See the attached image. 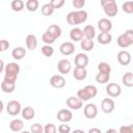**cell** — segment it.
<instances>
[{
	"label": "cell",
	"mask_w": 133,
	"mask_h": 133,
	"mask_svg": "<svg viewBox=\"0 0 133 133\" xmlns=\"http://www.w3.org/2000/svg\"><path fill=\"white\" fill-rule=\"evenodd\" d=\"M50 3L56 9V8L62 7L64 5V3H65V0H50Z\"/></svg>",
	"instance_id": "obj_41"
},
{
	"label": "cell",
	"mask_w": 133,
	"mask_h": 133,
	"mask_svg": "<svg viewBox=\"0 0 133 133\" xmlns=\"http://www.w3.org/2000/svg\"><path fill=\"white\" fill-rule=\"evenodd\" d=\"M87 12L82 9H78L76 11H71L66 16V22L70 25H79L84 23L87 20Z\"/></svg>",
	"instance_id": "obj_2"
},
{
	"label": "cell",
	"mask_w": 133,
	"mask_h": 133,
	"mask_svg": "<svg viewBox=\"0 0 133 133\" xmlns=\"http://www.w3.org/2000/svg\"><path fill=\"white\" fill-rule=\"evenodd\" d=\"M115 2V0H101L100 1V3H101V6L102 7H104L105 5H107V4H110V3H114Z\"/></svg>",
	"instance_id": "obj_46"
},
{
	"label": "cell",
	"mask_w": 133,
	"mask_h": 133,
	"mask_svg": "<svg viewBox=\"0 0 133 133\" xmlns=\"http://www.w3.org/2000/svg\"><path fill=\"white\" fill-rule=\"evenodd\" d=\"M22 110V107H21V104L20 102L16 101V100H11L7 103L6 105V111L9 115H12V116H16L18 115Z\"/></svg>",
	"instance_id": "obj_4"
},
{
	"label": "cell",
	"mask_w": 133,
	"mask_h": 133,
	"mask_svg": "<svg viewBox=\"0 0 133 133\" xmlns=\"http://www.w3.org/2000/svg\"><path fill=\"white\" fill-rule=\"evenodd\" d=\"M8 48H9V43L6 39H0V49H1V52L6 51Z\"/></svg>",
	"instance_id": "obj_45"
},
{
	"label": "cell",
	"mask_w": 133,
	"mask_h": 133,
	"mask_svg": "<svg viewBox=\"0 0 133 133\" xmlns=\"http://www.w3.org/2000/svg\"><path fill=\"white\" fill-rule=\"evenodd\" d=\"M50 84L54 88H62L65 85V79L61 75H53L50 78Z\"/></svg>",
	"instance_id": "obj_11"
},
{
	"label": "cell",
	"mask_w": 133,
	"mask_h": 133,
	"mask_svg": "<svg viewBox=\"0 0 133 133\" xmlns=\"http://www.w3.org/2000/svg\"><path fill=\"white\" fill-rule=\"evenodd\" d=\"M30 131H31L32 133H42V132H44V128H43V126H42L41 124L35 123V124L31 125Z\"/></svg>",
	"instance_id": "obj_39"
},
{
	"label": "cell",
	"mask_w": 133,
	"mask_h": 133,
	"mask_svg": "<svg viewBox=\"0 0 133 133\" xmlns=\"http://www.w3.org/2000/svg\"><path fill=\"white\" fill-rule=\"evenodd\" d=\"M71 69H72V65H71V62L68 59H61L57 63V70L62 75L69 74L71 72Z\"/></svg>",
	"instance_id": "obj_10"
},
{
	"label": "cell",
	"mask_w": 133,
	"mask_h": 133,
	"mask_svg": "<svg viewBox=\"0 0 133 133\" xmlns=\"http://www.w3.org/2000/svg\"><path fill=\"white\" fill-rule=\"evenodd\" d=\"M116 44L121 48L130 47L133 44V30L132 29H128V30L125 31V33L121 34L116 39Z\"/></svg>",
	"instance_id": "obj_3"
},
{
	"label": "cell",
	"mask_w": 133,
	"mask_h": 133,
	"mask_svg": "<svg viewBox=\"0 0 133 133\" xmlns=\"http://www.w3.org/2000/svg\"><path fill=\"white\" fill-rule=\"evenodd\" d=\"M11 56L16 60H20V59L24 58L26 56V50H25V48H23V47H16L12 50V52H11Z\"/></svg>",
	"instance_id": "obj_22"
},
{
	"label": "cell",
	"mask_w": 133,
	"mask_h": 133,
	"mask_svg": "<svg viewBox=\"0 0 133 133\" xmlns=\"http://www.w3.org/2000/svg\"><path fill=\"white\" fill-rule=\"evenodd\" d=\"M59 51L62 55H65V56H70L74 53L75 51V45L71 42H65L63 44L60 45L59 47Z\"/></svg>",
	"instance_id": "obj_12"
},
{
	"label": "cell",
	"mask_w": 133,
	"mask_h": 133,
	"mask_svg": "<svg viewBox=\"0 0 133 133\" xmlns=\"http://www.w3.org/2000/svg\"><path fill=\"white\" fill-rule=\"evenodd\" d=\"M83 113H84V116L88 119H92L97 116L98 114V108L95 104L92 103H88L84 106V109H83Z\"/></svg>",
	"instance_id": "obj_5"
},
{
	"label": "cell",
	"mask_w": 133,
	"mask_h": 133,
	"mask_svg": "<svg viewBox=\"0 0 133 133\" xmlns=\"http://www.w3.org/2000/svg\"><path fill=\"white\" fill-rule=\"evenodd\" d=\"M98 28L101 32H110L112 29V23L106 18H102L98 21Z\"/></svg>",
	"instance_id": "obj_13"
},
{
	"label": "cell",
	"mask_w": 133,
	"mask_h": 133,
	"mask_svg": "<svg viewBox=\"0 0 133 133\" xmlns=\"http://www.w3.org/2000/svg\"><path fill=\"white\" fill-rule=\"evenodd\" d=\"M103 10H104V12H105V15H106L107 17H115V16L117 15V11H118L116 2L105 5V6L103 7Z\"/></svg>",
	"instance_id": "obj_16"
},
{
	"label": "cell",
	"mask_w": 133,
	"mask_h": 133,
	"mask_svg": "<svg viewBox=\"0 0 133 133\" xmlns=\"http://www.w3.org/2000/svg\"><path fill=\"white\" fill-rule=\"evenodd\" d=\"M98 71H99L100 73L110 74V72H111V66H110L109 63L103 61V62H100V63L98 64Z\"/></svg>",
	"instance_id": "obj_34"
},
{
	"label": "cell",
	"mask_w": 133,
	"mask_h": 133,
	"mask_svg": "<svg viewBox=\"0 0 133 133\" xmlns=\"http://www.w3.org/2000/svg\"><path fill=\"white\" fill-rule=\"evenodd\" d=\"M122 8H123V11L126 14H129V15L133 14V1H126L123 4Z\"/></svg>",
	"instance_id": "obj_36"
},
{
	"label": "cell",
	"mask_w": 133,
	"mask_h": 133,
	"mask_svg": "<svg viewBox=\"0 0 133 133\" xmlns=\"http://www.w3.org/2000/svg\"><path fill=\"white\" fill-rule=\"evenodd\" d=\"M23 127H24V123L20 118H15V119H12L9 123V129L11 131H14V132H20V131H22Z\"/></svg>",
	"instance_id": "obj_21"
},
{
	"label": "cell",
	"mask_w": 133,
	"mask_h": 133,
	"mask_svg": "<svg viewBox=\"0 0 133 133\" xmlns=\"http://www.w3.org/2000/svg\"><path fill=\"white\" fill-rule=\"evenodd\" d=\"M89 133H101V129H98V128H91L88 130Z\"/></svg>",
	"instance_id": "obj_47"
},
{
	"label": "cell",
	"mask_w": 133,
	"mask_h": 133,
	"mask_svg": "<svg viewBox=\"0 0 133 133\" xmlns=\"http://www.w3.org/2000/svg\"><path fill=\"white\" fill-rule=\"evenodd\" d=\"M42 39H43V42H44L46 45H52V44L55 42V38H53L47 31L43 33V35H42Z\"/></svg>",
	"instance_id": "obj_37"
},
{
	"label": "cell",
	"mask_w": 133,
	"mask_h": 133,
	"mask_svg": "<svg viewBox=\"0 0 133 133\" xmlns=\"http://www.w3.org/2000/svg\"><path fill=\"white\" fill-rule=\"evenodd\" d=\"M21 113H22L23 118L26 119V121H30V119H32V118L34 117V115H35V111H34V109H33L32 107H30V106H27V107L23 108V109L21 110Z\"/></svg>",
	"instance_id": "obj_24"
},
{
	"label": "cell",
	"mask_w": 133,
	"mask_h": 133,
	"mask_svg": "<svg viewBox=\"0 0 133 133\" xmlns=\"http://www.w3.org/2000/svg\"><path fill=\"white\" fill-rule=\"evenodd\" d=\"M84 88L87 90V92H88L90 99L95 98V97L97 96V94H98V89H97V87H96L95 85H86Z\"/></svg>",
	"instance_id": "obj_38"
},
{
	"label": "cell",
	"mask_w": 133,
	"mask_h": 133,
	"mask_svg": "<svg viewBox=\"0 0 133 133\" xmlns=\"http://www.w3.org/2000/svg\"><path fill=\"white\" fill-rule=\"evenodd\" d=\"M75 65L79 68H85L88 64V56L84 53H78L74 59Z\"/></svg>",
	"instance_id": "obj_15"
},
{
	"label": "cell",
	"mask_w": 133,
	"mask_h": 133,
	"mask_svg": "<svg viewBox=\"0 0 133 133\" xmlns=\"http://www.w3.org/2000/svg\"><path fill=\"white\" fill-rule=\"evenodd\" d=\"M72 4L75 8H82L84 5H85V0H73L72 1Z\"/></svg>",
	"instance_id": "obj_44"
},
{
	"label": "cell",
	"mask_w": 133,
	"mask_h": 133,
	"mask_svg": "<svg viewBox=\"0 0 133 133\" xmlns=\"http://www.w3.org/2000/svg\"><path fill=\"white\" fill-rule=\"evenodd\" d=\"M53 38H58V37H60V35H61V28L58 26V25H55V24H53V25H50L48 28H47V30H46Z\"/></svg>",
	"instance_id": "obj_19"
},
{
	"label": "cell",
	"mask_w": 133,
	"mask_h": 133,
	"mask_svg": "<svg viewBox=\"0 0 133 133\" xmlns=\"http://www.w3.org/2000/svg\"><path fill=\"white\" fill-rule=\"evenodd\" d=\"M55 8L51 5V3H46L42 6V14L45 16V17H49L51 15H53Z\"/></svg>",
	"instance_id": "obj_31"
},
{
	"label": "cell",
	"mask_w": 133,
	"mask_h": 133,
	"mask_svg": "<svg viewBox=\"0 0 133 133\" xmlns=\"http://www.w3.org/2000/svg\"><path fill=\"white\" fill-rule=\"evenodd\" d=\"M56 116H57V119L59 122H61V123H69L73 118V113H72V111L70 109L63 108V109H60L57 112Z\"/></svg>",
	"instance_id": "obj_7"
},
{
	"label": "cell",
	"mask_w": 133,
	"mask_h": 133,
	"mask_svg": "<svg viewBox=\"0 0 133 133\" xmlns=\"http://www.w3.org/2000/svg\"><path fill=\"white\" fill-rule=\"evenodd\" d=\"M57 128L54 124H47L44 128V132L45 133H56Z\"/></svg>",
	"instance_id": "obj_40"
},
{
	"label": "cell",
	"mask_w": 133,
	"mask_h": 133,
	"mask_svg": "<svg viewBox=\"0 0 133 133\" xmlns=\"http://www.w3.org/2000/svg\"><path fill=\"white\" fill-rule=\"evenodd\" d=\"M3 109H4V104H3V102L0 100V113L3 111Z\"/></svg>",
	"instance_id": "obj_49"
},
{
	"label": "cell",
	"mask_w": 133,
	"mask_h": 133,
	"mask_svg": "<svg viewBox=\"0 0 133 133\" xmlns=\"http://www.w3.org/2000/svg\"><path fill=\"white\" fill-rule=\"evenodd\" d=\"M114 101L111 98H105L101 103V109L105 113H111L114 110Z\"/></svg>",
	"instance_id": "obj_9"
},
{
	"label": "cell",
	"mask_w": 133,
	"mask_h": 133,
	"mask_svg": "<svg viewBox=\"0 0 133 133\" xmlns=\"http://www.w3.org/2000/svg\"><path fill=\"white\" fill-rule=\"evenodd\" d=\"M110 79V74H106V73H98L96 76V81L100 84H105L109 81Z\"/></svg>",
	"instance_id": "obj_30"
},
{
	"label": "cell",
	"mask_w": 133,
	"mask_h": 133,
	"mask_svg": "<svg viewBox=\"0 0 133 133\" xmlns=\"http://www.w3.org/2000/svg\"><path fill=\"white\" fill-rule=\"evenodd\" d=\"M58 131L60 133H69V132H71V127L69 125H66L65 123H63L58 127Z\"/></svg>",
	"instance_id": "obj_42"
},
{
	"label": "cell",
	"mask_w": 133,
	"mask_h": 133,
	"mask_svg": "<svg viewBox=\"0 0 133 133\" xmlns=\"http://www.w3.org/2000/svg\"><path fill=\"white\" fill-rule=\"evenodd\" d=\"M38 5H39L38 0H27L26 3H25V7H26V9L29 10V11H32V12L37 10Z\"/></svg>",
	"instance_id": "obj_29"
},
{
	"label": "cell",
	"mask_w": 133,
	"mask_h": 133,
	"mask_svg": "<svg viewBox=\"0 0 133 133\" xmlns=\"http://www.w3.org/2000/svg\"><path fill=\"white\" fill-rule=\"evenodd\" d=\"M119 133H133V126H122L119 128Z\"/></svg>",
	"instance_id": "obj_43"
},
{
	"label": "cell",
	"mask_w": 133,
	"mask_h": 133,
	"mask_svg": "<svg viewBox=\"0 0 133 133\" xmlns=\"http://www.w3.org/2000/svg\"><path fill=\"white\" fill-rule=\"evenodd\" d=\"M25 43H26V47L28 50L33 51L37 47V39L34 34H28L25 38Z\"/></svg>",
	"instance_id": "obj_18"
},
{
	"label": "cell",
	"mask_w": 133,
	"mask_h": 133,
	"mask_svg": "<svg viewBox=\"0 0 133 133\" xmlns=\"http://www.w3.org/2000/svg\"><path fill=\"white\" fill-rule=\"evenodd\" d=\"M42 53L46 57H51L54 53V49L51 45H45V46L42 47Z\"/></svg>",
	"instance_id": "obj_35"
},
{
	"label": "cell",
	"mask_w": 133,
	"mask_h": 133,
	"mask_svg": "<svg viewBox=\"0 0 133 133\" xmlns=\"http://www.w3.org/2000/svg\"><path fill=\"white\" fill-rule=\"evenodd\" d=\"M77 97L82 101V102H86L88 100H90V97L87 92V90L83 87V88H80L78 91H77Z\"/></svg>",
	"instance_id": "obj_33"
},
{
	"label": "cell",
	"mask_w": 133,
	"mask_h": 133,
	"mask_svg": "<svg viewBox=\"0 0 133 133\" xmlns=\"http://www.w3.org/2000/svg\"><path fill=\"white\" fill-rule=\"evenodd\" d=\"M82 104H83V102L78 97L72 96L66 99V106L73 110H79L80 108H82Z\"/></svg>",
	"instance_id": "obj_8"
},
{
	"label": "cell",
	"mask_w": 133,
	"mask_h": 133,
	"mask_svg": "<svg viewBox=\"0 0 133 133\" xmlns=\"http://www.w3.org/2000/svg\"><path fill=\"white\" fill-rule=\"evenodd\" d=\"M4 81L10 82V83H16L18 79V75L20 73V65L17 62H9L4 66Z\"/></svg>",
	"instance_id": "obj_1"
},
{
	"label": "cell",
	"mask_w": 133,
	"mask_h": 133,
	"mask_svg": "<svg viewBox=\"0 0 133 133\" xmlns=\"http://www.w3.org/2000/svg\"><path fill=\"white\" fill-rule=\"evenodd\" d=\"M117 61L122 65H128L131 62V54L128 51H119L117 53Z\"/></svg>",
	"instance_id": "obj_14"
},
{
	"label": "cell",
	"mask_w": 133,
	"mask_h": 133,
	"mask_svg": "<svg viewBox=\"0 0 133 133\" xmlns=\"http://www.w3.org/2000/svg\"><path fill=\"white\" fill-rule=\"evenodd\" d=\"M80 46L84 51H91L95 47V43L92 42V39L89 38H82L80 41Z\"/></svg>",
	"instance_id": "obj_26"
},
{
	"label": "cell",
	"mask_w": 133,
	"mask_h": 133,
	"mask_svg": "<svg viewBox=\"0 0 133 133\" xmlns=\"http://www.w3.org/2000/svg\"><path fill=\"white\" fill-rule=\"evenodd\" d=\"M4 62H3V60L2 59H0V74H1V72L4 70Z\"/></svg>",
	"instance_id": "obj_48"
},
{
	"label": "cell",
	"mask_w": 133,
	"mask_h": 133,
	"mask_svg": "<svg viewBox=\"0 0 133 133\" xmlns=\"http://www.w3.org/2000/svg\"><path fill=\"white\" fill-rule=\"evenodd\" d=\"M16 88V83H10V82H6V81H2L1 83V89L2 91L6 92V94H10L15 90Z\"/></svg>",
	"instance_id": "obj_28"
},
{
	"label": "cell",
	"mask_w": 133,
	"mask_h": 133,
	"mask_svg": "<svg viewBox=\"0 0 133 133\" xmlns=\"http://www.w3.org/2000/svg\"><path fill=\"white\" fill-rule=\"evenodd\" d=\"M87 76V71L85 68H79V66H76L73 71V77L78 80V81H81V80H84Z\"/></svg>",
	"instance_id": "obj_17"
},
{
	"label": "cell",
	"mask_w": 133,
	"mask_h": 133,
	"mask_svg": "<svg viewBox=\"0 0 133 133\" xmlns=\"http://www.w3.org/2000/svg\"><path fill=\"white\" fill-rule=\"evenodd\" d=\"M0 52H1V49H0Z\"/></svg>",
	"instance_id": "obj_51"
},
{
	"label": "cell",
	"mask_w": 133,
	"mask_h": 133,
	"mask_svg": "<svg viewBox=\"0 0 133 133\" xmlns=\"http://www.w3.org/2000/svg\"><path fill=\"white\" fill-rule=\"evenodd\" d=\"M70 37L73 42H80L83 38V33L82 30L78 27H74L70 31Z\"/></svg>",
	"instance_id": "obj_20"
},
{
	"label": "cell",
	"mask_w": 133,
	"mask_h": 133,
	"mask_svg": "<svg viewBox=\"0 0 133 133\" xmlns=\"http://www.w3.org/2000/svg\"><path fill=\"white\" fill-rule=\"evenodd\" d=\"M122 81L125 86L132 87L133 86V73L132 72H126L122 78Z\"/></svg>",
	"instance_id": "obj_27"
},
{
	"label": "cell",
	"mask_w": 133,
	"mask_h": 133,
	"mask_svg": "<svg viewBox=\"0 0 133 133\" xmlns=\"http://www.w3.org/2000/svg\"><path fill=\"white\" fill-rule=\"evenodd\" d=\"M106 132H107V133H109V132H113V133H116V130H115V129H108Z\"/></svg>",
	"instance_id": "obj_50"
},
{
	"label": "cell",
	"mask_w": 133,
	"mask_h": 133,
	"mask_svg": "<svg viewBox=\"0 0 133 133\" xmlns=\"http://www.w3.org/2000/svg\"><path fill=\"white\" fill-rule=\"evenodd\" d=\"M98 42L101 44V45H108L111 43L112 41V35L109 33V32H101L98 37H97Z\"/></svg>",
	"instance_id": "obj_23"
},
{
	"label": "cell",
	"mask_w": 133,
	"mask_h": 133,
	"mask_svg": "<svg viewBox=\"0 0 133 133\" xmlns=\"http://www.w3.org/2000/svg\"><path fill=\"white\" fill-rule=\"evenodd\" d=\"M82 33H83V37L84 38H89V39H92L96 35V30L94 28V26L91 25H86L83 30H82Z\"/></svg>",
	"instance_id": "obj_25"
},
{
	"label": "cell",
	"mask_w": 133,
	"mask_h": 133,
	"mask_svg": "<svg viewBox=\"0 0 133 133\" xmlns=\"http://www.w3.org/2000/svg\"><path fill=\"white\" fill-rule=\"evenodd\" d=\"M24 6H25V3L22 0H12L10 4V7L14 11H21L24 9Z\"/></svg>",
	"instance_id": "obj_32"
},
{
	"label": "cell",
	"mask_w": 133,
	"mask_h": 133,
	"mask_svg": "<svg viewBox=\"0 0 133 133\" xmlns=\"http://www.w3.org/2000/svg\"><path fill=\"white\" fill-rule=\"evenodd\" d=\"M106 92L109 97L111 98H117L122 94V88L118 84L116 83H109L106 86Z\"/></svg>",
	"instance_id": "obj_6"
}]
</instances>
